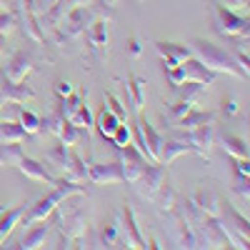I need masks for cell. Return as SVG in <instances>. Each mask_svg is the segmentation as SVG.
I'll use <instances>...</instances> for the list:
<instances>
[{
    "mask_svg": "<svg viewBox=\"0 0 250 250\" xmlns=\"http://www.w3.org/2000/svg\"><path fill=\"white\" fill-rule=\"evenodd\" d=\"M148 83H145L140 75H128V93H130V105L135 113H143L145 103H148Z\"/></svg>",
    "mask_w": 250,
    "mask_h": 250,
    "instance_id": "cell-25",
    "label": "cell"
},
{
    "mask_svg": "<svg viewBox=\"0 0 250 250\" xmlns=\"http://www.w3.org/2000/svg\"><path fill=\"white\" fill-rule=\"evenodd\" d=\"M205 85L203 83H193V80H185L183 85H180V95H178V100H183L185 105H190V108H195L198 103H200V98L205 95Z\"/></svg>",
    "mask_w": 250,
    "mask_h": 250,
    "instance_id": "cell-30",
    "label": "cell"
},
{
    "mask_svg": "<svg viewBox=\"0 0 250 250\" xmlns=\"http://www.w3.org/2000/svg\"><path fill=\"white\" fill-rule=\"evenodd\" d=\"M155 50L158 55L163 58V68L170 70V68H178L183 60H188L193 55L190 45H183V43H168V40H158L155 43Z\"/></svg>",
    "mask_w": 250,
    "mask_h": 250,
    "instance_id": "cell-13",
    "label": "cell"
},
{
    "mask_svg": "<svg viewBox=\"0 0 250 250\" xmlns=\"http://www.w3.org/2000/svg\"><path fill=\"white\" fill-rule=\"evenodd\" d=\"M118 228H120V235H123V243L125 248H135V250H143L145 248V238L138 228V218H135V210L130 208V203H123L120 210H118Z\"/></svg>",
    "mask_w": 250,
    "mask_h": 250,
    "instance_id": "cell-7",
    "label": "cell"
},
{
    "mask_svg": "<svg viewBox=\"0 0 250 250\" xmlns=\"http://www.w3.org/2000/svg\"><path fill=\"white\" fill-rule=\"evenodd\" d=\"M248 180H250V178H238V175H235V183H233V190H235V193H238V195H240L245 203H248V198H250V188H248Z\"/></svg>",
    "mask_w": 250,
    "mask_h": 250,
    "instance_id": "cell-41",
    "label": "cell"
},
{
    "mask_svg": "<svg viewBox=\"0 0 250 250\" xmlns=\"http://www.w3.org/2000/svg\"><path fill=\"white\" fill-rule=\"evenodd\" d=\"M168 215L173 218V238H175V243L180 248H198V238H195L193 225L183 218V213L178 210V208L173 213H168Z\"/></svg>",
    "mask_w": 250,
    "mask_h": 250,
    "instance_id": "cell-20",
    "label": "cell"
},
{
    "mask_svg": "<svg viewBox=\"0 0 250 250\" xmlns=\"http://www.w3.org/2000/svg\"><path fill=\"white\" fill-rule=\"evenodd\" d=\"M105 100H108V110L120 120V123H125V120H128V108H125L123 105V103L115 98V93H105Z\"/></svg>",
    "mask_w": 250,
    "mask_h": 250,
    "instance_id": "cell-37",
    "label": "cell"
},
{
    "mask_svg": "<svg viewBox=\"0 0 250 250\" xmlns=\"http://www.w3.org/2000/svg\"><path fill=\"white\" fill-rule=\"evenodd\" d=\"M25 138L28 133L18 120H0V143H23Z\"/></svg>",
    "mask_w": 250,
    "mask_h": 250,
    "instance_id": "cell-29",
    "label": "cell"
},
{
    "mask_svg": "<svg viewBox=\"0 0 250 250\" xmlns=\"http://www.w3.org/2000/svg\"><path fill=\"white\" fill-rule=\"evenodd\" d=\"M85 35H88V45H90V50L98 55V60L103 62V60H108V43H110V18H105V15H98L93 23L88 25V30H85Z\"/></svg>",
    "mask_w": 250,
    "mask_h": 250,
    "instance_id": "cell-9",
    "label": "cell"
},
{
    "mask_svg": "<svg viewBox=\"0 0 250 250\" xmlns=\"http://www.w3.org/2000/svg\"><path fill=\"white\" fill-rule=\"evenodd\" d=\"M178 198H180V195L175 193V188L163 180V185L158 188V193H155V198H153L150 203H155V208H158V213H160V215H168V213L175 210Z\"/></svg>",
    "mask_w": 250,
    "mask_h": 250,
    "instance_id": "cell-24",
    "label": "cell"
},
{
    "mask_svg": "<svg viewBox=\"0 0 250 250\" xmlns=\"http://www.w3.org/2000/svg\"><path fill=\"white\" fill-rule=\"evenodd\" d=\"M35 98V90L30 85L23 83H13L8 78L0 80V100L3 103H10V105H18V103H25V100H33Z\"/></svg>",
    "mask_w": 250,
    "mask_h": 250,
    "instance_id": "cell-16",
    "label": "cell"
},
{
    "mask_svg": "<svg viewBox=\"0 0 250 250\" xmlns=\"http://www.w3.org/2000/svg\"><path fill=\"white\" fill-rule=\"evenodd\" d=\"M88 180L93 185H118V183H125L120 163H93L88 168Z\"/></svg>",
    "mask_w": 250,
    "mask_h": 250,
    "instance_id": "cell-14",
    "label": "cell"
},
{
    "mask_svg": "<svg viewBox=\"0 0 250 250\" xmlns=\"http://www.w3.org/2000/svg\"><path fill=\"white\" fill-rule=\"evenodd\" d=\"M13 28H15V15L0 10V35H10Z\"/></svg>",
    "mask_w": 250,
    "mask_h": 250,
    "instance_id": "cell-40",
    "label": "cell"
},
{
    "mask_svg": "<svg viewBox=\"0 0 250 250\" xmlns=\"http://www.w3.org/2000/svg\"><path fill=\"white\" fill-rule=\"evenodd\" d=\"M223 3L230 10H245V15H248V0H223Z\"/></svg>",
    "mask_w": 250,
    "mask_h": 250,
    "instance_id": "cell-46",
    "label": "cell"
},
{
    "mask_svg": "<svg viewBox=\"0 0 250 250\" xmlns=\"http://www.w3.org/2000/svg\"><path fill=\"white\" fill-rule=\"evenodd\" d=\"M62 178H68V180H73V183H85L88 180V165H85V160H83L75 150L70 153V165H68V173L62 175Z\"/></svg>",
    "mask_w": 250,
    "mask_h": 250,
    "instance_id": "cell-32",
    "label": "cell"
},
{
    "mask_svg": "<svg viewBox=\"0 0 250 250\" xmlns=\"http://www.w3.org/2000/svg\"><path fill=\"white\" fill-rule=\"evenodd\" d=\"M55 3H58V0H45V10H48V8H53Z\"/></svg>",
    "mask_w": 250,
    "mask_h": 250,
    "instance_id": "cell-47",
    "label": "cell"
},
{
    "mask_svg": "<svg viewBox=\"0 0 250 250\" xmlns=\"http://www.w3.org/2000/svg\"><path fill=\"white\" fill-rule=\"evenodd\" d=\"M25 155L20 143H0V163L5 165H18V160Z\"/></svg>",
    "mask_w": 250,
    "mask_h": 250,
    "instance_id": "cell-34",
    "label": "cell"
},
{
    "mask_svg": "<svg viewBox=\"0 0 250 250\" xmlns=\"http://www.w3.org/2000/svg\"><path fill=\"white\" fill-rule=\"evenodd\" d=\"M200 210L205 213V215H210V218H220V198L213 193V190H198L193 198H190Z\"/></svg>",
    "mask_w": 250,
    "mask_h": 250,
    "instance_id": "cell-27",
    "label": "cell"
},
{
    "mask_svg": "<svg viewBox=\"0 0 250 250\" xmlns=\"http://www.w3.org/2000/svg\"><path fill=\"white\" fill-rule=\"evenodd\" d=\"M135 140L140 153L148 158L150 163H160V145H163V135L145 120L143 113H135Z\"/></svg>",
    "mask_w": 250,
    "mask_h": 250,
    "instance_id": "cell-5",
    "label": "cell"
},
{
    "mask_svg": "<svg viewBox=\"0 0 250 250\" xmlns=\"http://www.w3.org/2000/svg\"><path fill=\"white\" fill-rule=\"evenodd\" d=\"M93 125H95V128H98V133L103 135V138H113V133H115V128H118V125H120V120L105 108V105H103L100 108V113L95 115V120H93Z\"/></svg>",
    "mask_w": 250,
    "mask_h": 250,
    "instance_id": "cell-28",
    "label": "cell"
},
{
    "mask_svg": "<svg viewBox=\"0 0 250 250\" xmlns=\"http://www.w3.org/2000/svg\"><path fill=\"white\" fill-rule=\"evenodd\" d=\"M180 138L193 143L195 145V153L208 158L210 155V148H213V140H215V130H213V123H205V125H198L193 130H180Z\"/></svg>",
    "mask_w": 250,
    "mask_h": 250,
    "instance_id": "cell-12",
    "label": "cell"
},
{
    "mask_svg": "<svg viewBox=\"0 0 250 250\" xmlns=\"http://www.w3.org/2000/svg\"><path fill=\"white\" fill-rule=\"evenodd\" d=\"M128 53H130V58H133V60H138V58H140V53H143L140 38H130V40H128Z\"/></svg>",
    "mask_w": 250,
    "mask_h": 250,
    "instance_id": "cell-44",
    "label": "cell"
},
{
    "mask_svg": "<svg viewBox=\"0 0 250 250\" xmlns=\"http://www.w3.org/2000/svg\"><path fill=\"white\" fill-rule=\"evenodd\" d=\"M220 148L230 155V158H248V143L243 138H235V135H220Z\"/></svg>",
    "mask_w": 250,
    "mask_h": 250,
    "instance_id": "cell-31",
    "label": "cell"
},
{
    "mask_svg": "<svg viewBox=\"0 0 250 250\" xmlns=\"http://www.w3.org/2000/svg\"><path fill=\"white\" fill-rule=\"evenodd\" d=\"M175 123H178L180 130H193V128H198V125L215 123V113L213 110H195V108H190L183 118H178Z\"/></svg>",
    "mask_w": 250,
    "mask_h": 250,
    "instance_id": "cell-26",
    "label": "cell"
},
{
    "mask_svg": "<svg viewBox=\"0 0 250 250\" xmlns=\"http://www.w3.org/2000/svg\"><path fill=\"white\" fill-rule=\"evenodd\" d=\"M233 168H235L238 178H250V163H248V158H235Z\"/></svg>",
    "mask_w": 250,
    "mask_h": 250,
    "instance_id": "cell-42",
    "label": "cell"
},
{
    "mask_svg": "<svg viewBox=\"0 0 250 250\" xmlns=\"http://www.w3.org/2000/svg\"><path fill=\"white\" fill-rule=\"evenodd\" d=\"M120 150H123V160H120L123 180L133 185V183L140 178V173L145 170V165H148L150 160L145 158V155L140 153V148H138V145H133V143H128V145H125V148H120Z\"/></svg>",
    "mask_w": 250,
    "mask_h": 250,
    "instance_id": "cell-10",
    "label": "cell"
},
{
    "mask_svg": "<svg viewBox=\"0 0 250 250\" xmlns=\"http://www.w3.org/2000/svg\"><path fill=\"white\" fill-rule=\"evenodd\" d=\"M73 198H75V195H73ZM50 218H53V225H58L55 230L62 233L65 238H70L73 243H78L83 235H85L88 225H90L88 210H85L83 205H73L70 198L62 200V203L55 208V210L50 213Z\"/></svg>",
    "mask_w": 250,
    "mask_h": 250,
    "instance_id": "cell-3",
    "label": "cell"
},
{
    "mask_svg": "<svg viewBox=\"0 0 250 250\" xmlns=\"http://www.w3.org/2000/svg\"><path fill=\"white\" fill-rule=\"evenodd\" d=\"M83 193H85V188H83L80 183H73V180H68V178H58V180L53 183V190H50L48 195L38 198L35 203L28 205V210H25V215H23V220H20V223H23V225H33V223H38V220H45V218H50V213H53L65 198L83 195Z\"/></svg>",
    "mask_w": 250,
    "mask_h": 250,
    "instance_id": "cell-1",
    "label": "cell"
},
{
    "mask_svg": "<svg viewBox=\"0 0 250 250\" xmlns=\"http://www.w3.org/2000/svg\"><path fill=\"white\" fill-rule=\"evenodd\" d=\"M215 15V30L223 38H248L250 33V23H248V15H238L235 10L225 8V5H215L213 8Z\"/></svg>",
    "mask_w": 250,
    "mask_h": 250,
    "instance_id": "cell-6",
    "label": "cell"
},
{
    "mask_svg": "<svg viewBox=\"0 0 250 250\" xmlns=\"http://www.w3.org/2000/svg\"><path fill=\"white\" fill-rule=\"evenodd\" d=\"M98 15H103V13H100V8H98L95 3H93V5H80V8L68 10L65 18L60 20V25L55 28V43L62 45L65 40H73V38L83 35Z\"/></svg>",
    "mask_w": 250,
    "mask_h": 250,
    "instance_id": "cell-4",
    "label": "cell"
},
{
    "mask_svg": "<svg viewBox=\"0 0 250 250\" xmlns=\"http://www.w3.org/2000/svg\"><path fill=\"white\" fill-rule=\"evenodd\" d=\"M238 100H233V98H223V113L225 115H238Z\"/></svg>",
    "mask_w": 250,
    "mask_h": 250,
    "instance_id": "cell-45",
    "label": "cell"
},
{
    "mask_svg": "<svg viewBox=\"0 0 250 250\" xmlns=\"http://www.w3.org/2000/svg\"><path fill=\"white\" fill-rule=\"evenodd\" d=\"M53 233V218H45V220H38L33 223V228L23 235V240H20L18 248L23 250H35V248H45V240L48 235Z\"/></svg>",
    "mask_w": 250,
    "mask_h": 250,
    "instance_id": "cell-18",
    "label": "cell"
},
{
    "mask_svg": "<svg viewBox=\"0 0 250 250\" xmlns=\"http://www.w3.org/2000/svg\"><path fill=\"white\" fill-rule=\"evenodd\" d=\"M73 93V83H68V80H58L55 83V95L62 100V98H68Z\"/></svg>",
    "mask_w": 250,
    "mask_h": 250,
    "instance_id": "cell-43",
    "label": "cell"
},
{
    "mask_svg": "<svg viewBox=\"0 0 250 250\" xmlns=\"http://www.w3.org/2000/svg\"><path fill=\"white\" fill-rule=\"evenodd\" d=\"M190 50L193 55L203 62L205 68H210L213 73H228V75H235L240 80H245L248 75L238 68V62L230 53H225L223 48L213 45L210 40H203V38H193L190 40Z\"/></svg>",
    "mask_w": 250,
    "mask_h": 250,
    "instance_id": "cell-2",
    "label": "cell"
},
{
    "mask_svg": "<svg viewBox=\"0 0 250 250\" xmlns=\"http://www.w3.org/2000/svg\"><path fill=\"white\" fill-rule=\"evenodd\" d=\"M100 245H103V248H125L118 223H110V225H105V230L100 233Z\"/></svg>",
    "mask_w": 250,
    "mask_h": 250,
    "instance_id": "cell-35",
    "label": "cell"
},
{
    "mask_svg": "<svg viewBox=\"0 0 250 250\" xmlns=\"http://www.w3.org/2000/svg\"><path fill=\"white\" fill-rule=\"evenodd\" d=\"M163 180H165V163H148L145 170L140 173V178L133 183V188L143 200H153Z\"/></svg>",
    "mask_w": 250,
    "mask_h": 250,
    "instance_id": "cell-8",
    "label": "cell"
},
{
    "mask_svg": "<svg viewBox=\"0 0 250 250\" xmlns=\"http://www.w3.org/2000/svg\"><path fill=\"white\" fill-rule=\"evenodd\" d=\"M185 153H195V145L188 143V140H183V138L170 140V143L163 140V145H160V163L170 165L175 158H180V155H185Z\"/></svg>",
    "mask_w": 250,
    "mask_h": 250,
    "instance_id": "cell-23",
    "label": "cell"
},
{
    "mask_svg": "<svg viewBox=\"0 0 250 250\" xmlns=\"http://www.w3.org/2000/svg\"><path fill=\"white\" fill-rule=\"evenodd\" d=\"M20 125L25 128L28 135H38V133H43V123H40V115L30 113V110H20Z\"/></svg>",
    "mask_w": 250,
    "mask_h": 250,
    "instance_id": "cell-36",
    "label": "cell"
},
{
    "mask_svg": "<svg viewBox=\"0 0 250 250\" xmlns=\"http://www.w3.org/2000/svg\"><path fill=\"white\" fill-rule=\"evenodd\" d=\"M70 153H73V148H68V145H55V148H50L48 150V155H45V160H48V165H50V173L58 178H62V175H65L68 173V165H70Z\"/></svg>",
    "mask_w": 250,
    "mask_h": 250,
    "instance_id": "cell-21",
    "label": "cell"
},
{
    "mask_svg": "<svg viewBox=\"0 0 250 250\" xmlns=\"http://www.w3.org/2000/svg\"><path fill=\"white\" fill-rule=\"evenodd\" d=\"M15 168L23 173L25 178H30V180H35V183H48V185H53L58 178L50 173V168L45 163H40V160H33V158H28V155H23L18 160V165Z\"/></svg>",
    "mask_w": 250,
    "mask_h": 250,
    "instance_id": "cell-17",
    "label": "cell"
},
{
    "mask_svg": "<svg viewBox=\"0 0 250 250\" xmlns=\"http://www.w3.org/2000/svg\"><path fill=\"white\" fill-rule=\"evenodd\" d=\"M110 140H113L115 148H125L128 143H133V133H130V128H128L125 123H120L118 128H115V133H113V138H110Z\"/></svg>",
    "mask_w": 250,
    "mask_h": 250,
    "instance_id": "cell-38",
    "label": "cell"
},
{
    "mask_svg": "<svg viewBox=\"0 0 250 250\" xmlns=\"http://www.w3.org/2000/svg\"><path fill=\"white\" fill-rule=\"evenodd\" d=\"M35 68V60L30 53H13L10 60L5 62V78L13 80V83H23Z\"/></svg>",
    "mask_w": 250,
    "mask_h": 250,
    "instance_id": "cell-15",
    "label": "cell"
},
{
    "mask_svg": "<svg viewBox=\"0 0 250 250\" xmlns=\"http://www.w3.org/2000/svg\"><path fill=\"white\" fill-rule=\"evenodd\" d=\"M165 78H168V83L173 88H180L183 83H185V73H183V65L178 68H170V70H165Z\"/></svg>",
    "mask_w": 250,
    "mask_h": 250,
    "instance_id": "cell-39",
    "label": "cell"
},
{
    "mask_svg": "<svg viewBox=\"0 0 250 250\" xmlns=\"http://www.w3.org/2000/svg\"><path fill=\"white\" fill-rule=\"evenodd\" d=\"M30 203H23V205H15V208H8V210L0 213V245L5 243V238L13 233V228L20 225V220H23L25 210H28Z\"/></svg>",
    "mask_w": 250,
    "mask_h": 250,
    "instance_id": "cell-22",
    "label": "cell"
},
{
    "mask_svg": "<svg viewBox=\"0 0 250 250\" xmlns=\"http://www.w3.org/2000/svg\"><path fill=\"white\" fill-rule=\"evenodd\" d=\"M68 120H70L73 125H78V128H83V130H90V128H93V113H90V108H88V98H83V103L68 115Z\"/></svg>",
    "mask_w": 250,
    "mask_h": 250,
    "instance_id": "cell-33",
    "label": "cell"
},
{
    "mask_svg": "<svg viewBox=\"0 0 250 250\" xmlns=\"http://www.w3.org/2000/svg\"><path fill=\"white\" fill-rule=\"evenodd\" d=\"M183 65V73H185V80H193V83H203L205 88H210L213 83H215V78H218V73H213L210 68H205L203 62L195 58V55H190L188 60H183L180 62Z\"/></svg>",
    "mask_w": 250,
    "mask_h": 250,
    "instance_id": "cell-19",
    "label": "cell"
},
{
    "mask_svg": "<svg viewBox=\"0 0 250 250\" xmlns=\"http://www.w3.org/2000/svg\"><path fill=\"white\" fill-rule=\"evenodd\" d=\"M18 13H20V23H23L25 35L33 38L35 43H45V33H43V25H40V20H38V10L33 5V0H20Z\"/></svg>",
    "mask_w": 250,
    "mask_h": 250,
    "instance_id": "cell-11",
    "label": "cell"
}]
</instances>
